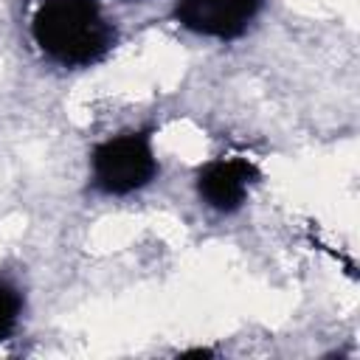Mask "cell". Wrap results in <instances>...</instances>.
Segmentation results:
<instances>
[{"mask_svg": "<svg viewBox=\"0 0 360 360\" xmlns=\"http://www.w3.org/2000/svg\"><path fill=\"white\" fill-rule=\"evenodd\" d=\"M34 51L53 68L90 70L121 45V28L104 0H37L28 17Z\"/></svg>", "mask_w": 360, "mask_h": 360, "instance_id": "cell-1", "label": "cell"}, {"mask_svg": "<svg viewBox=\"0 0 360 360\" xmlns=\"http://www.w3.org/2000/svg\"><path fill=\"white\" fill-rule=\"evenodd\" d=\"M22 315H25V290L14 278L0 276V343L11 340L20 332Z\"/></svg>", "mask_w": 360, "mask_h": 360, "instance_id": "cell-5", "label": "cell"}, {"mask_svg": "<svg viewBox=\"0 0 360 360\" xmlns=\"http://www.w3.org/2000/svg\"><path fill=\"white\" fill-rule=\"evenodd\" d=\"M163 172L155 127H129L98 138L87 152V188L96 197L127 200L146 191Z\"/></svg>", "mask_w": 360, "mask_h": 360, "instance_id": "cell-2", "label": "cell"}, {"mask_svg": "<svg viewBox=\"0 0 360 360\" xmlns=\"http://www.w3.org/2000/svg\"><path fill=\"white\" fill-rule=\"evenodd\" d=\"M104 3H135V0H104Z\"/></svg>", "mask_w": 360, "mask_h": 360, "instance_id": "cell-6", "label": "cell"}, {"mask_svg": "<svg viewBox=\"0 0 360 360\" xmlns=\"http://www.w3.org/2000/svg\"><path fill=\"white\" fill-rule=\"evenodd\" d=\"M267 0H172L169 20L208 42H236L242 39L264 14Z\"/></svg>", "mask_w": 360, "mask_h": 360, "instance_id": "cell-4", "label": "cell"}, {"mask_svg": "<svg viewBox=\"0 0 360 360\" xmlns=\"http://www.w3.org/2000/svg\"><path fill=\"white\" fill-rule=\"evenodd\" d=\"M259 183L262 166L248 155H214L202 160L191 174L194 197L202 208L219 217L239 214Z\"/></svg>", "mask_w": 360, "mask_h": 360, "instance_id": "cell-3", "label": "cell"}]
</instances>
